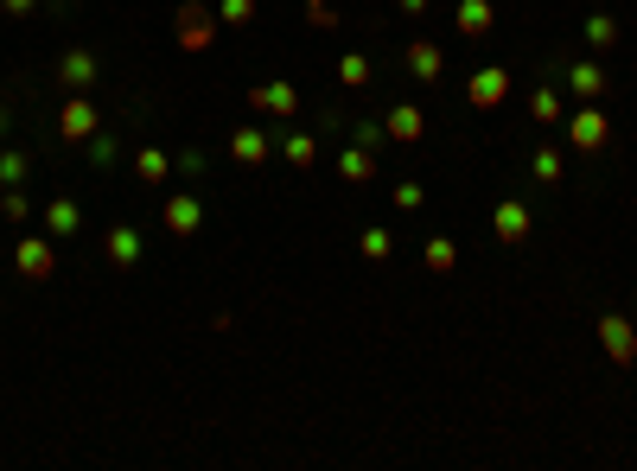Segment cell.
<instances>
[{
    "label": "cell",
    "instance_id": "1",
    "mask_svg": "<svg viewBox=\"0 0 637 471\" xmlns=\"http://www.w3.org/2000/svg\"><path fill=\"white\" fill-rule=\"evenodd\" d=\"M561 128H567V147H574V153H599V147L612 141V115L599 109V102H580Z\"/></svg>",
    "mask_w": 637,
    "mask_h": 471
},
{
    "label": "cell",
    "instance_id": "2",
    "mask_svg": "<svg viewBox=\"0 0 637 471\" xmlns=\"http://www.w3.org/2000/svg\"><path fill=\"white\" fill-rule=\"evenodd\" d=\"M13 268H20V281H51L58 274V249H51V236H20L13 242Z\"/></svg>",
    "mask_w": 637,
    "mask_h": 471
},
{
    "label": "cell",
    "instance_id": "3",
    "mask_svg": "<svg viewBox=\"0 0 637 471\" xmlns=\"http://www.w3.org/2000/svg\"><path fill=\"white\" fill-rule=\"evenodd\" d=\"M249 109L255 115H274V121H294L300 115V90L287 77H268V83H255V90H249Z\"/></svg>",
    "mask_w": 637,
    "mask_h": 471
},
{
    "label": "cell",
    "instance_id": "4",
    "mask_svg": "<svg viewBox=\"0 0 637 471\" xmlns=\"http://www.w3.org/2000/svg\"><path fill=\"white\" fill-rule=\"evenodd\" d=\"M599 344H606V357L618 363V370H631V363H637V319L606 312V319H599Z\"/></svg>",
    "mask_w": 637,
    "mask_h": 471
},
{
    "label": "cell",
    "instance_id": "5",
    "mask_svg": "<svg viewBox=\"0 0 637 471\" xmlns=\"http://www.w3.org/2000/svg\"><path fill=\"white\" fill-rule=\"evenodd\" d=\"M102 255H109V268H115V274H128V268H141L147 236L134 230V223H109V236H102Z\"/></svg>",
    "mask_w": 637,
    "mask_h": 471
},
{
    "label": "cell",
    "instance_id": "6",
    "mask_svg": "<svg viewBox=\"0 0 637 471\" xmlns=\"http://www.w3.org/2000/svg\"><path fill=\"white\" fill-rule=\"evenodd\" d=\"M96 77H102V64H96V51H90V45H71V51L58 58V83H64L71 96H90V90H96Z\"/></svg>",
    "mask_w": 637,
    "mask_h": 471
},
{
    "label": "cell",
    "instance_id": "7",
    "mask_svg": "<svg viewBox=\"0 0 637 471\" xmlns=\"http://www.w3.org/2000/svg\"><path fill=\"white\" fill-rule=\"evenodd\" d=\"M491 230H497V242H504V249H523L529 230H536V217H529L523 198H504V204L491 211Z\"/></svg>",
    "mask_w": 637,
    "mask_h": 471
},
{
    "label": "cell",
    "instance_id": "8",
    "mask_svg": "<svg viewBox=\"0 0 637 471\" xmlns=\"http://www.w3.org/2000/svg\"><path fill=\"white\" fill-rule=\"evenodd\" d=\"M96 128H102L96 102H90V96H64V115H58V134H64V141H71V147H83Z\"/></svg>",
    "mask_w": 637,
    "mask_h": 471
},
{
    "label": "cell",
    "instance_id": "9",
    "mask_svg": "<svg viewBox=\"0 0 637 471\" xmlns=\"http://www.w3.org/2000/svg\"><path fill=\"white\" fill-rule=\"evenodd\" d=\"M504 96H510V71H504V64L472 71V83H466V102H472V109H504Z\"/></svg>",
    "mask_w": 637,
    "mask_h": 471
},
{
    "label": "cell",
    "instance_id": "10",
    "mask_svg": "<svg viewBox=\"0 0 637 471\" xmlns=\"http://www.w3.org/2000/svg\"><path fill=\"white\" fill-rule=\"evenodd\" d=\"M166 236H198V223H204V204L192 198V191H172L166 198Z\"/></svg>",
    "mask_w": 637,
    "mask_h": 471
},
{
    "label": "cell",
    "instance_id": "11",
    "mask_svg": "<svg viewBox=\"0 0 637 471\" xmlns=\"http://www.w3.org/2000/svg\"><path fill=\"white\" fill-rule=\"evenodd\" d=\"M39 223H45L51 242H71V236L83 230V211H77V198H51L45 211H39Z\"/></svg>",
    "mask_w": 637,
    "mask_h": 471
},
{
    "label": "cell",
    "instance_id": "12",
    "mask_svg": "<svg viewBox=\"0 0 637 471\" xmlns=\"http://www.w3.org/2000/svg\"><path fill=\"white\" fill-rule=\"evenodd\" d=\"M230 160H236V166H268V128L243 121V128L230 134Z\"/></svg>",
    "mask_w": 637,
    "mask_h": 471
},
{
    "label": "cell",
    "instance_id": "13",
    "mask_svg": "<svg viewBox=\"0 0 637 471\" xmlns=\"http://www.w3.org/2000/svg\"><path fill=\"white\" fill-rule=\"evenodd\" d=\"M402 64H408V77H421V83H440L446 77V58H440L434 39H415V45L402 51Z\"/></svg>",
    "mask_w": 637,
    "mask_h": 471
},
{
    "label": "cell",
    "instance_id": "14",
    "mask_svg": "<svg viewBox=\"0 0 637 471\" xmlns=\"http://www.w3.org/2000/svg\"><path fill=\"white\" fill-rule=\"evenodd\" d=\"M383 128H389V141H402V147H415L421 134H427V115L415 109V102H395V109L383 115Z\"/></svg>",
    "mask_w": 637,
    "mask_h": 471
},
{
    "label": "cell",
    "instance_id": "15",
    "mask_svg": "<svg viewBox=\"0 0 637 471\" xmlns=\"http://www.w3.org/2000/svg\"><path fill=\"white\" fill-rule=\"evenodd\" d=\"M453 26H459V39H485V32L497 26L491 0H459V7H453Z\"/></svg>",
    "mask_w": 637,
    "mask_h": 471
},
{
    "label": "cell",
    "instance_id": "16",
    "mask_svg": "<svg viewBox=\"0 0 637 471\" xmlns=\"http://www.w3.org/2000/svg\"><path fill=\"white\" fill-rule=\"evenodd\" d=\"M211 26H217V13L211 7H198V0H185V7H179V45H204V39H211Z\"/></svg>",
    "mask_w": 637,
    "mask_h": 471
},
{
    "label": "cell",
    "instance_id": "17",
    "mask_svg": "<svg viewBox=\"0 0 637 471\" xmlns=\"http://www.w3.org/2000/svg\"><path fill=\"white\" fill-rule=\"evenodd\" d=\"M561 77L574 83V96H580V102H599V96H606V83H612V77H606V64H593V58H580L574 71H561Z\"/></svg>",
    "mask_w": 637,
    "mask_h": 471
},
{
    "label": "cell",
    "instance_id": "18",
    "mask_svg": "<svg viewBox=\"0 0 637 471\" xmlns=\"http://www.w3.org/2000/svg\"><path fill=\"white\" fill-rule=\"evenodd\" d=\"M281 160L294 166V172H313V166H319V141H313L306 128H287V134H281Z\"/></svg>",
    "mask_w": 637,
    "mask_h": 471
},
{
    "label": "cell",
    "instance_id": "19",
    "mask_svg": "<svg viewBox=\"0 0 637 471\" xmlns=\"http://www.w3.org/2000/svg\"><path fill=\"white\" fill-rule=\"evenodd\" d=\"M338 179H344V185H370V179H376V153H370V147H344V153H338Z\"/></svg>",
    "mask_w": 637,
    "mask_h": 471
},
{
    "label": "cell",
    "instance_id": "20",
    "mask_svg": "<svg viewBox=\"0 0 637 471\" xmlns=\"http://www.w3.org/2000/svg\"><path fill=\"white\" fill-rule=\"evenodd\" d=\"M421 268H427V274H453V268H459V242H453V236H427V242H421Z\"/></svg>",
    "mask_w": 637,
    "mask_h": 471
},
{
    "label": "cell",
    "instance_id": "21",
    "mask_svg": "<svg viewBox=\"0 0 637 471\" xmlns=\"http://www.w3.org/2000/svg\"><path fill=\"white\" fill-rule=\"evenodd\" d=\"M529 121H542V128H555V121H567V102H561V90H555V83H542V90L529 96Z\"/></svg>",
    "mask_w": 637,
    "mask_h": 471
},
{
    "label": "cell",
    "instance_id": "22",
    "mask_svg": "<svg viewBox=\"0 0 637 471\" xmlns=\"http://www.w3.org/2000/svg\"><path fill=\"white\" fill-rule=\"evenodd\" d=\"M83 160H90V166H115V160H122V134H115V128H96L90 141H83Z\"/></svg>",
    "mask_w": 637,
    "mask_h": 471
},
{
    "label": "cell",
    "instance_id": "23",
    "mask_svg": "<svg viewBox=\"0 0 637 471\" xmlns=\"http://www.w3.org/2000/svg\"><path fill=\"white\" fill-rule=\"evenodd\" d=\"M561 166H567L561 147H536V153H529V179H536V185H561Z\"/></svg>",
    "mask_w": 637,
    "mask_h": 471
},
{
    "label": "cell",
    "instance_id": "24",
    "mask_svg": "<svg viewBox=\"0 0 637 471\" xmlns=\"http://www.w3.org/2000/svg\"><path fill=\"white\" fill-rule=\"evenodd\" d=\"M166 172H172V160H166L160 147H141V153H134V179H141V185H166Z\"/></svg>",
    "mask_w": 637,
    "mask_h": 471
},
{
    "label": "cell",
    "instance_id": "25",
    "mask_svg": "<svg viewBox=\"0 0 637 471\" xmlns=\"http://www.w3.org/2000/svg\"><path fill=\"white\" fill-rule=\"evenodd\" d=\"M338 83H344V90H370V58H364V51H344V58H338Z\"/></svg>",
    "mask_w": 637,
    "mask_h": 471
},
{
    "label": "cell",
    "instance_id": "26",
    "mask_svg": "<svg viewBox=\"0 0 637 471\" xmlns=\"http://www.w3.org/2000/svg\"><path fill=\"white\" fill-rule=\"evenodd\" d=\"M357 255H364V261H389L395 255V236L383 230V223H370V230L357 236Z\"/></svg>",
    "mask_w": 637,
    "mask_h": 471
},
{
    "label": "cell",
    "instance_id": "27",
    "mask_svg": "<svg viewBox=\"0 0 637 471\" xmlns=\"http://www.w3.org/2000/svg\"><path fill=\"white\" fill-rule=\"evenodd\" d=\"M0 223H32V204L20 185H0Z\"/></svg>",
    "mask_w": 637,
    "mask_h": 471
},
{
    "label": "cell",
    "instance_id": "28",
    "mask_svg": "<svg viewBox=\"0 0 637 471\" xmlns=\"http://www.w3.org/2000/svg\"><path fill=\"white\" fill-rule=\"evenodd\" d=\"M587 45L593 51H612L618 45V20H612V13H587Z\"/></svg>",
    "mask_w": 637,
    "mask_h": 471
},
{
    "label": "cell",
    "instance_id": "29",
    "mask_svg": "<svg viewBox=\"0 0 637 471\" xmlns=\"http://www.w3.org/2000/svg\"><path fill=\"white\" fill-rule=\"evenodd\" d=\"M26 179H32V160L20 147H7V153H0V185H26Z\"/></svg>",
    "mask_w": 637,
    "mask_h": 471
},
{
    "label": "cell",
    "instance_id": "30",
    "mask_svg": "<svg viewBox=\"0 0 637 471\" xmlns=\"http://www.w3.org/2000/svg\"><path fill=\"white\" fill-rule=\"evenodd\" d=\"M351 147H389V128H383V121H351Z\"/></svg>",
    "mask_w": 637,
    "mask_h": 471
},
{
    "label": "cell",
    "instance_id": "31",
    "mask_svg": "<svg viewBox=\"0 0 637 471\" xmlns=\"http://www.w3.org/2000/svg\"><path fill=\"white\" fill-rule=\"evenodd\" d=\"M255 20V0H217V26H249Z\"/></svg>",
    "mask_w": 637,
    "mask_h": 471
},
{
    "label": "cell",
    "instance_id": "32",
    "mask_svg": "<svg viewBox=\"0 0 637 471\" xmlns=\"http://www.w3.org/2000/svg\"><path fill=\"white\" fill-rule=\"evenodd\" d=\"M421 204H427L421 179H402V185H395V211H421Z\"/></svg>",
    "mask_w": 637,
    "mask_h": 471
},
{
    "label": "cell",
    "instance_id": "33",
    "mask_svg": "<svg viewBox=\"0 0 637 471\" xmlns=\"http://www.w3.org/2000/svg\"><path fill=\"white\" fill-rule=\"evenodd\" d=\"M204 166H211V153H204V147H185V153H179V172H185V179H204Z\"/></svg>",
    "mask_w": 637,
    "mask_h": 471
},
{
    "label": "cell",
    "instance_id": "34",
    "mask_svg": "<svg viewBox=\"0 0 637 471\" xmlns=\"http://www.w3.org/2000/svg\"><path fill=\"white\" fill-rule=\"evenodd\" d=\"M306 13H313V26H319V32H332V26H338V20H332V7H325V0H306Z\"/></svg>",
    "mask_w": 637,
    "mask_h": 471
},
{
    "label": "cell",
    "instance_id": "35",
    "mask_svg": "<svg viewBox=\"0 0 637 471\" xmlns=\"http://www.w3.org/2000/svg\"><path fill=\"white\" fill-rule=\"evenodd\" d=\"M332 128H344V109H338V102H325V109H319V134H332Z\"/></svg>",
    "mask_w": 637,
    "mask_h": 471
},
{
    "label": "cell",
    "instance_id": "36",
    "mask_svg": "<svg viewBox=\"0 0 637 471\" xmlns=\"http://www.w3.org/2000/svg\"><path fill=\"white\" fill-rule=\"evenodd\" d=\"M32 7H39V0H0V13H7V20H26Z\"/></svg>",
    "mask_w": 637,
    "mask_h": 471
},
{
    "label": "cell",
    "instance_id": "37",
    "mask_svg": "<svg viewBox=\"0 0 637 471\" xmlns=\"http://www.w3.org/2000/svg\"><path fill=\"white\" fill-rule=\"evenodd\" d=\"M395 7H402V13H415V20H421V13L434 7V0H395Z\"/></svg>",
    "mask_w": 637,
    "mask_h": 471
},
{
    "label": "cell",
    "instance_id": "38",
    "mask_svg": "<svg viewBox=\"0 0 637 471\" xmlns=\"http://www.w3.org/2000/svg\"><path fill=\"white\" fill-rule=\"evenodd\" d=\"M631 319H637V306H631Z\"/></svg>",
    "mask_w": 637,
    "mask_h": 471
},
{
    "label": "cell",
    "instance_id": "39",
    "mask_svg": "<svg viewBox=\"0 0 637 471\" xmlns=\"http://www.w3.org/2000/svg\"><path fill=\"white\" fill-rule=\"evenodd\" d=\"M0 128H7V121H0Z\"/></svg>",
    "mask_w": 637,
    "mask_h": 471
}]
</instances>
